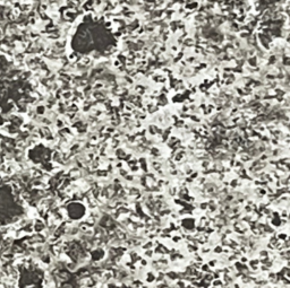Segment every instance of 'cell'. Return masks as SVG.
Wrapping results in <instances>:
<instances>
[{"mask_svg":"<svg viewBox=\"0 0 290 288\" xmlns=\"http://www.w3.org/2000/svg\"><path fill=\"white\" fill-rule=\"evenodd\" d=\"M0 111H1V109H0Z\"/></svg>","mask_w":290,"mask_h":288,"instance_id":"4","label":"cell"},{"mask_svg":"<svg viewBox=\"0 0 290 288\" xmlns=\"http://www.w3.org/2000/svg\"><path fill=\"white\" fill-rule=\"evenodd\" d=\"M222 250H223V247L221 245V244H216V245H214V247H212V254L213 255H221L222 254Z\"/></svg>","mask_w":290,"mask_h":288,"instance_id":"3","label":"cell"},{"mask_svg":"<svg viewBox=\"0 0 290 288\" xmlns=\"http://www.w3.org/2000/svg\"><path fill=\"white\" fill-rule=\"evenodd\" d=\"M65 210H66V219L71 220L74 224L83 220L88 212L86 206L81 201H71L65 207Z\"/></svg>","mask_w":290,"mask_h":288,"instance_id":"1","label":"cell"},{"mask_svg":"<svg viewBox=\"0 0 290 288\" xmlns=\"http://www.w3.org/2000/svg\"><path fill=\"white\" fill-rule=\"evenodd\" d=\"M156 281V271L153 270V269L148 268L144 273V277H143V282L147 284V285H153Z\"/></svg>","mask_w":290,"mask_h":288,"instance_id":"2","label":"cell"}]
</instances>
